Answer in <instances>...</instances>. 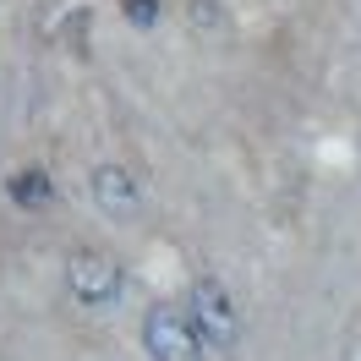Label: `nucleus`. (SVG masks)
<instances>
[{
	"label": "nucleus",
	"mask_w": 361,
	"mask_h": 361,
	"mask_svg": "<svg viewBox=\"0 0 361 361\" xmlns=\"http://www.w3.org/2000/svg\"><path fill=\"white\" fill-rule=\"evenodd\" d=\"M142 350L154 361H214L197 345V334H192V323H186L180 307H154L142 317Z\"/></svg>",
	"instance_id": "obj_3"
},
{
	"label": "nucleus",
	"mask_w": 361,
	"mask_h": 361,
	"mask_svg": "<svg viewBox=\"0 0 361 361\" xmlns=\"http://www.w3.org/2000/svg\"><path fill=\"white\" fill-rule=\"evenodd\" d=\"M126 17H132L137 27H148L159 17V6H154V0H126Z\"/></svg>",
	"instance_id": "obj_6"
},
{
	"label": "nucleus",
	"mask_w": 361,
	"mask_h": 361,
	"mask_svg": "<svg viewBox=\"0 0 361 361\" xmlns=\"http://www.w3.org/2000/svg\"><path fill=\"white\" fill-rule=\"evenodd\" d=\"M180 312H186L197 345H203L214 361L235 350V339H241V312H235V301H230V290L219 279H197V285L186 290V301H180Z\"/></svg>",
	"instance_id": "obj_1"
},
{
	"label": "nucleus",
	"mask_w": 361,
	"mask_h": 361,
	"mask_svg": "<svg viewBox=\"0 0 361 361\" xmlns=\"http://www.w3.org/2000/svg\"><path fill=\"white\" fill-rule=\"evenodd\" d=\"M66 285H71V301H77L82 312H110L115 301H121V290H126L121 269H115L104 252H71Z\"/></svg>",
	"instance_id": "obj_2"
},
{
	"label": "nucleus",
	"mask_w": 361,
	"mask_h": 361,
	"mask_svg": "<svg viewBox=\"0 0 361 361\" xmlns=\"http://www.w3.org/2000/svg\"><path fill=\"white\" fill-rule=\"evenodd\" d=\"M11 203L44 208L49 203V176H44V170H17V176H11Z\"/></svg>",
	"instance_id": "obj_5"
},
{
	"label": "nucleus",
	"mask_w": 361,
	"mask_h": 361,
	"mask_svg": "<svg viewBox=\"0 0 361 361\" xmlns=\"http://www.w3.org/2000/svg\"><path fill=\"white\" fill-rule=\"evenodd\" d=\"M93 197H99L104 214H132V208H137V180L126 176V170L104 164V170L93 176Z\"/></svg>",
	"instance_id": "obj_4"
}]
</instances>
